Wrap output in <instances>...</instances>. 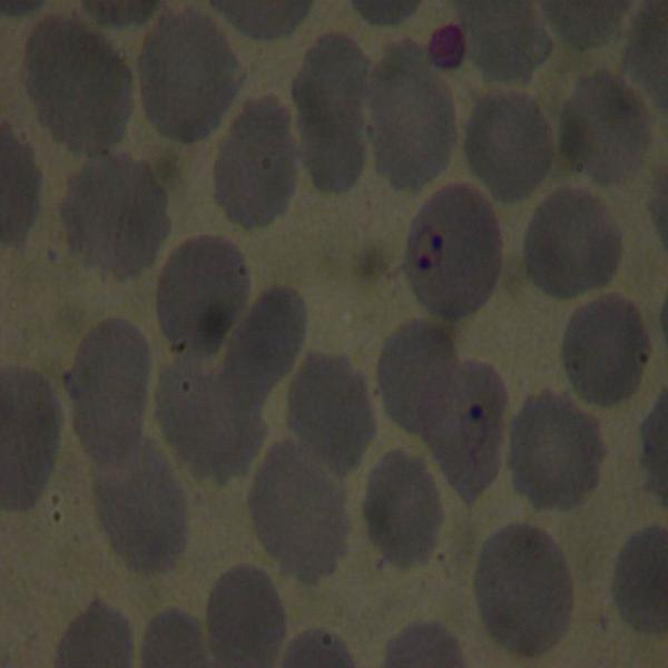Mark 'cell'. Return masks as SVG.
Here are the masks:
<instances>
[{
	"label": "cell",
	"mask_w": 668,
	"mask_h": 668,
	"mask_svg": "<svg viewBox=\"0 0 668 668\" xmlns=\"http://www.w3.org/2000/svg\"><path fill=\"white\" fill-rule=\"evenodd\" d=\"M24 87L51 137L77 154H104L125 136L131 72L120 52L78 18L47 16L31 31Z\"/></svg>",
	"instance_id": "6da1fadb"
},
{
	"label": "cell",
	"mask_w": 668,
	"mask_h": 668,
	"mask_svg": "<svg viewBox=\"0 0 668 668\" xmlns=\"http://www.w3.org/2000/svg\"><path fill=\"white\" fill-rule=\"evenodd\" d=\"M59 215L71 254L118 281L149 268L170 232L166 190L126 155L91 157L70 177Z\"/></svg>",
	"instance_id": "7a4b0ae2"
},
{
	"label": "cell",
	"mask_w": 668,
	"mask_h": 668,
	"mask_svg": "<svg viewBox=\"0 0 668 668\" xmlns=\"http://www.w3.org/2000/svg\"><path fill=\"white\" fill-rule=\"evenodd\" d=\"M139 75L149 122L186 145L217 128L243 82L225 35L212 18L191 8L160 17L145 39Z\"/></svg>",
	"instance_id": "3957f363"
},
{
	"label": "cell",
	"mask_w": 668,
	"mask_h": 668,
	"mask_svg": "<svg viewBox=\"0 0 668 668\" xmlns=\"http://www.w3.org/2000/svg\"><path fill=\"white\" fill-rule=\"evenodd\" d=\"M291 441L261 464L248 505L255 531L279 569L315 584L331 576L347 548L350 522L338 477Z\"/></svg>",
	"instance_id": "277c9868"
},
{
	"label": "cell",
	"mask_w": 668,
	"mask_h": 668,
	"mask_svg": "<svg viewBox=\"0 0 668 668\" xmlns=\"http://www.w3.org/2000/svg\"><path fill=\"white\" fill-rule=\"evenodd\" d=\"M479 611L490 636L521 657H538L566 636L572 581L564 556L542 529L512 523L484 542L475 572Z\"/></svg>",
	"instance_id": "5b68a950"
},
{
	"label": "cell",
	"mask_w": 668,
	"mask_h": 668,
	"mask_svg": "<svg viewBox=\"0 0 668 668\" xmlns=\"http://www.w3.org/2000/svg\"><path fill=\"white\" fill-rule=\"evenodd\" d=\"M502 265L500 226L474 188L451 185L415 216L405 253L414 295L431 314L460 321L491 296Z\"/></svg>",
	"instance_id": "8992f818"
},
{
	"label": "cell",
	"mask_w": 668,
	"mask_h": 668,
	"mask_svg": "<svg viewBox=\"0 0 668 668\" xmlns=\"http://www.w3.org/2000/svg\"><path fill=\"white\" fill-rule=\"evenodd\" d=\"M370 107L376 170L395 190L419 191L445 169L455 141L454 108L422 48L401 40L385 49Z\"/></svg>",
	"instance_id": "52a82bcc"
},
{
	"label": "cell",
	"mask_w": 668,
	"mask_h": 668,
	"mask_svg": "<svg viewBox=\"0 0 668 668\" xmlns=\"http://www.w3.org/2000/svg\"><path fill=\"white\" fill-rule=\"evenodd\" d=\"M203 361L183 356L163 369L156 418L186 469L198 480L223 485L246 474L263 445V404Z\"/></svg>",
	"instance_id": "ba28073f"
},
{
	"label": "cell",
	"mask_w": 668,
	"mask_h": 668,
	"mask_svg": "<svg viewBox=\"0 0 668 668\" xmlns=\"http://www.w3.org/2000/svg\"><path fill=\"white\" fill-rule=\"evenodd\" d=\"M369 61L348 37L323 36L293 84L304 164L322 191L344 193L364 165L362 104Z\"/></svg>",
	"instance_id": "9c48e42d"
},
{
	"label": "cell",
	"mask_w": 668,
	"mask_h": 668,
	"mask_svg": "<svg viewBox=\"0 0 668 668\" xmlns=\"http://www.w3.org/2000/svg\"><path fill=\"white\" fill-rule=\"evenodd\" d=\"M150 354L131 323L109 318L81 342L65 377L76 433L96 463L116 462L140 440Z\"/></svg>",
	"instance_id": "30bf717a"
},
{
	"label": "cell",
	"mask_w": 668,
	"mask_h": 668,
	"mask_svg": "<svg viewBox=\"0 0 668 668\" xmlns=\"http://www.w3.org/2000/svg\"><path fill=\"white\" fill-rule=\"evenodd\" d=\"M94 497L102 529L128 568L155 574L176 566L187 540L186 501L153 441H140L116 462L97 463Z\"/></svg>",
	"instance_id": "8fae6325"
},
{
	"label": "cell",
	"mask_w": 668,
	"mask_h": 668,
	"mask_svg": "<svg viewBox=\"0 0 668 668\" xmlns=\"http://www.w3.org/2000/svg\"><path fill=\"white\" fill-rule=\"evenodd\" d=\"M605 445L597 421L567 395L544 391L515 415L509 466L514 489L540 511H570L599 483Z\"/></svg>",
	"instance_id": "7c38bea8"
},
{
	"label": "cell",
	"mask_w": 668,
	"mask_h": 668,
	"mask_svg": "<svg viewBox=\"0 0 668 668\" xmlns=\"http://www.w3.org/2000/svg\"><path fill=\"white\" fill-rule=\"evenodd\" d=\"M250 288L240 252L229 240L198 236L170 255L157 286V315L184 356L214 355L242 314Z\"/></svg>",
	"instance_id": "4fadbf2b"
},
{
	"label": "cell",
	"mask_w": 668,
	"mask_h": 668,
	"mask_svg": "<svg viewBox=\"0 0 668 668\" xmlns=\"http://www.w3.org/2000/svg\"><path fill=\"white\" fill-rule=\"evenodd\" d=\"M622 252L608 208L580 188H560L536 209L524 237V265L546 294L567 299L607 285Z\"/></svg>",
	"instance_id": "5bb4252c"
},
{
	"label": "cell",
	"mask_w": 668,
	"mask_h": 668,
	"mask_svg": "<svg viewBox=\"0 0 668 668\" xmlns=\"http://www.w3.org/2000/svg\"><path fill=\"white\" fill-rule=\"evenodd\" d=\"M215 199L246 229L269 225L287 208L296 186L289 116L272 97L249 101L222 141L215 163Z\"/></svg>",
	"instance_id": "9a60e30c"
},
{
	"label": "cell",
	"mask_w": 668,
	"mask_h": 668,
	"mask_svg": "<svg viewBox=\"0 0 668 668\" xmlns=\"http://www.w3.org/2000/svg\"><path fill=\"white\" fill-rule=\"evenodd\" d=\"M505 406V387L494 369L466 361L420 420L415 434L468 504L498 474Z\"/></svg>",
	"instance_id": "2e32d148"
},
{
	"label": "cell",
	"mask_w": 668,
	"mask_h": 668,
	"mask_svg": "<svg viewBox=\"0 0 668 668\" xmlns=\"http://www.w3.org/2000/svg\"><path fill=\"white\" fill-rule=\"evenodd\" d=\"M651 140L642 99L619 76L582 77L563 106L559 148L569 166L598 184L615 185L641 167Z\"/></svg>",
	"instance_id": "e0dca14e"
},
{
	"label": "cell",
	"mask_w": 668,
	"mask_h": 668,
	"mask_svg": "<svg viewBox=\"0 0 668 668\" xmlns=\"http://www.w3.org/2000/svg\"><path fill=\"white\" fill-rule=\"evenodd\" d=\"M288 425L313 458L335 475H347L376 431L360 372L345 357L310 353L289 387Z\"/></svg>",
	"instance_id": "ac0fdd59"
},
{
	"label": "cell",
	"mask_w": 668,
	"mask_h": 668,
	"mask_svg": "<svg viewBox=\"0 0 668 668\" xmlns=\"http://www.w3.org/2000/svg\"><path fill=\"white\" fill-rule=\"evenodd\" d=\"M464 149L473 174L503 204L528 198L552 163L550 126L538 104L515 91L483 97L465 128Z\"/></svg>",
	"instance_id": "d6986e66"
},
{
	"label": "cell",
	"mask_w": 668,
	"mask_h": 668,
	"mask_svg": "<svg viewBox=\"0 0 668 668\" xmlns=\"http://www.w3.org/2000/svg\"><path fill=\"white\" fill-rule=\"evenodd\" d=\"M650 353L644 320L633 303L610 294L577 310L564 333L562 358L576 392L608 407L638 389Z\"/></svg>",
	"instance_id": "ffe728a7"
},
{
	"label": "cell",
	"mask_w": 668,
	"mask_h": 668,
	"mask_svg": "<svg viewBox=\"0 0 668 668\" xmlns=\"http://www.w3.org/2000/svg\"><path fill=\"white\" fill-rule=\"evenodd\" d=\"M0 499L6 511H27L39 500L53 470L62 415L49 382L22 367L0 376Z\"/></svg>",
	"instance_id": "44dd1931"
},
{
	"label": "cell",
	"mask_w": 668,
	"mask_h": 668,
	"mask_svg": "<svg viewBox=\"0 0 668 668\" xmlns=\"http://www.w3.org/2000/svg\"><path fill=\"white\" fill-rule=\"evenodd\" d=\"M439 491L425 463L403 450L386 453L370 474L364 518L369 536L394 568L431 557L442 523Z\"/></svg>",
	"instance_id": "7402d4cb"
},
{
	"label": "cell",
	"mask_w": 668,
	"mask_h": 668,
	"mask_svg": "<svg viewBox=\"0 0 668 668\" xmlns=\"http://www.w3.org/2000/svg\"><path fill=\"white\" fill-rule=\"evenodd\" d=\"M212 652L220 667H271L286 633L278 592L262 569L242 564L215 583L207 607Z\"/></svg>",
	"instance_id": "603a6c76"
},
{
	"label": "cell",
	"mask_w": 668,
	"mask_h": 668,
	"mask_svg": "<svg viewBox=\"0 0 668 668\" xmlns=\"http://www.w3.org/2000/svg\"><path fill=\"white\" fill-rule=\"evenodd\" d=\"M306 308L293 289L273 287L249 310L229 341L222 371L264 404L293 366L304 342Z\"/></svg>",
	"instance_id": "cb8c5ba5"
},
{
	"label": "cell",
	"mask_w": 668,
	"mask_h": 668,
	"mask_svg": "<svg viewBox=\"0 0 668 668\" xmlns=\"http://www.w3.org/2000/svg\"><path fill=\"white\" fill-rule=\"evenodd\" d=\"M450 331L429 321L400 327L385 343L379 360V386L389 416L410 433L459 366Z\"/></svg>",
	"instance_id": "d4e9b609"
},
{
	"label": "cell",
	"mask_w": 668,
	"mask_h": 668,
	"mask_svg": "<svg viewBox=\"0 0 668 668\" xmlns=\"http://www.w3.org/2000/svg\"><path fill=\"white\" fill-rule=\"evenodd\" d=\"M470 56L491 81L527 84L549 57L552 42L529 1H453Z\"/></svg>",
	"instance_id": "484cf974"
},
{
	"label": "cell",
	"mask_w": 668,
	"mask_h": 668,
	"mask_svg": "<svg viewBox=\"0 0 668 668\" xmlns=\"http://www.w3.org/2000/svg\"><path fill=\"white\" fill-rule=\"evenodd\" d=\"M613 599L621 618L645 635L664 633L668 625V540L652 525L632 534L613 573Z\"/></svg>",
	"instance_id": "4316f807"
},
{
	"label": "cell",
	"mask_w": 668,
	"mask_h": 668,
	"mask_svg": "<svg viewBox=\"0 0 668 668\" xmlns=\"http://www.w3.org/2000/svg\"><path fill=\"white\" fill-rule=\"evenodd\" d=\"M55 662L58 667L131 666L132 636L127 618L102 601H92L68 627Z\"/></svg>",
	"instance_id": "83f0119b"
},
{
	"label": "cell",
	"mask_w": 668,
	"mask_h": 668,
	"mask_svg": "<svg viewBox=\"0 0 668 668\" xmlns=\"http://www.w3.org/2000/svg\"><path fill=\"white\" fill-rule=\"evenodd\" d=\"M1 244L20 247L39 212L41 175L30 146L3 124L0 139Z\"/></svg>",
	"instance_id": "f1b7e54d"
},
{
	"label": "cell",
	"mask_w": 668,
	"mask_h": 668,
	"mask_svg": "<svg viewBox=\"0 0 668 668\" xmlns=\"http://www.w3.org/2000/svg\"><path fill=\"white\" fill-rule=\"evenodd\" d=\"M626 72L667 110V1H648L636 14L623 56Z\"/></svg>",
	"instance_id": "f546056e"
},
{
	"label": "cell",
	"mask_w": 668,
	"mask_h": 668,
	"mask_svg": "<svg viewBox=\"0 0 668 668\" xmlns=\"http://www.w3.org/2000/svg\"><path fill=\"white\" fill-rule=\"evenodd\" d=\"M629 1H543V16L562 41L578 50L601 47L619 32Z\"/></svg>",
	"instance_id": "4dcf8cb0"
},
{
	"label": "cell",
	"mask_w": 668,
	"mask_h": 668,
	"mask_svg": "<svg viewBox=\"0 0 668 668\" xmlns=\"http://www.w3.org/2000/svg\"><path fill=\"white\" fill-rule=\"evenodd\" d=\"M144 667H207V650L197 621L178 609L159 612L141 642Z\"/></svg>",
	"instance_id": "1f68e13d"
},
{
	"label": "cell",
	"mask_w": 668,
	"mask_h": 668,
	"mask_svg": "<svg viewBox=\"0 0 668 668\" xmlns=\"http://www.w3.org/2000/svg\"><path fill=\"white\" fill-rule=\"evenodd\" d=\"M387 667H462L459 642L436 622H420L404 629L387 646Z\"/></svg>",
	"instance_id": "d6a6232c"
},
{
	"label": "cell",
	"mask_w": 668,
	"mask_h": 668,
	"mask_svg": "<svg viewBox=\"0 0 668 668\" xmlns=\"http://www.w3.org/2000/svg\"><path fill=\"white\" fill-rule=\"evenodd\" d=\"M242 32L258 39L283 37L295 30L310 1H212Z\"/></svg>",
	"instance_id": "836d02e7"
},
{
	"label": "cell",
	"mask_w": 668,
	"mask_h": 668,
	"mask_svg": "<svg viewBox=\"0 0 668 668\" xmlns=\"http://www.w3.org/2000/svg\"><path fill=\"white\" fill-rule=\"evenodd\" d=\"M285 667H352L344 644L324 630H308L296 637L287 648Z\"/></svg>",
	"instance_id": "e575fe53"
},
{
	"label": "cell",
	"mask_w": 668,
	"mask_h": 668,
	"mask_svg": "<svg viewBox=\"0 0 668 668\" xmlns=\"http://www.w3.org/2000/svg\"><path fill=\"white\" fill-rule=\"evenodd\" d=\"M642 463L647 484L664 504L667 503L666 422L661 413L649 419L642 431Z\"/></svg>",
	"instance_id": "d590c367"
},
{
	"label": "cell",
	"mask_w": 668,
	"mask_h": 668,
	"mask_svg": "<svg viewBox=\"0 0 668 668\" xmlns=\"http://www.w3.org/2000/svg\"><path fill=\"white\" fill-rule=\"evenodd\" d=\"M156 1H85L84 9L100 23L127 26L143 23L157 9Z\"/></svg>",
	"instance_id": "8d00e7d4"
},
{
	"label": "cell",
	"mask_w": 668,
	"mask_h": 668,
	"mask_svg": "<svg viewBox=\"0 0 668 668\" xmlns=\"http://www.w3.org/2000/svg\"><path fill=\"white\" fill-rule=\"evenodd\" d=\"M464 53V39L455 26L446 27L434 35L431 58L444 68L458 67Z\"/></svg>",
	"instance_id": "74e56055"
}]
</instances>
